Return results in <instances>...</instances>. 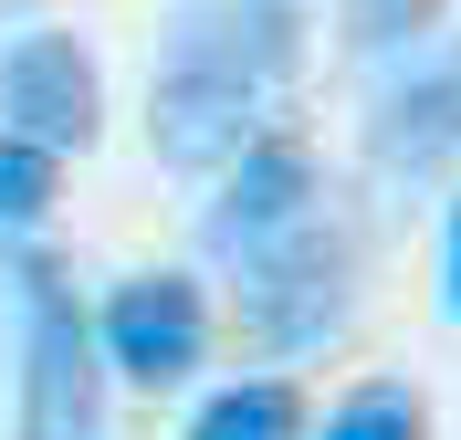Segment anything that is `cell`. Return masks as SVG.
<instances>
[{
  "instance_id": "5b68a950",
  "label": "cell",
  "mask_w": 461,
  "mask_h": 440,
  "mask_svg": "<svg viewBox=\"0 0 461 440\" xmlns=\"http://www.w3.org/2000/svg\"><path fill=\"white\" fill-rule=\"evenodd\" d=\"M95 336H105V367H115V378L178 388L189 367H200V346H210V304H200L189 273H137V283L105 293Z\"/></svg>"
},
{
  "instance_id": "8992f818",
  "label": "cell",
  "mask_w": 461,
  "mask_h": 440,
  "mask_svg": "<svg viewBox=\"0 0 461 440\" xmlns=\"http://www.w3.org/2000/svg\"><path fill=\"white\" fill-rule=\"evenodd\" d=\"M304 220H315V157H304V137L273 126L241 168H221V200L200 210V241L230 252V263H252V252H273V241L304 231Z\"/></svg>"
},
{
  "instance_id": "7a4b0ae2",
  "label": "cell",
  "mask_w": 461,
  "mask_h": 440,
  "mask_svg": "<svg viewBox=\"0 0 461 440\" xmlns=\"http://www.w3.org/2000/svg\"><path fill=\"white\" fill-rule=\"evenodd\" d=\"M22 440H105V336L74 315L53 263H22Z\"/></svg>"
},
{
  "instance_id": "3957f363",
  "label": "cell",
  "mask_w": 461,
  "mask_h": 440,
  "mask_svg": "<svg viewBox=\"0 0 461 440\" xmlns=\"http://www.w3.org/2000/svg\"><path fill=\"white\" fill-rule=\"evenodd\" d=\"M346 293H357V231L346 220H304V231H284L273 252H252L241 263V325H252V346L273 356H304L336 336Z\"/></svg>"
},
{
  "instance_id": "6da1fadb",
  "label": "cell",
  "mask_w": 461,
  "mask_h": 440,
  "mask_svg": "<svg viewBox=\"0 0 461 440\" xmlns=\"http://www.w3.org/2000/svg\"><path fill=\"white\" fill-rule=\"evenodd\" d=\"M304 74V0H178L158 74H147V147L158 168L221 178L273 137V105Z\"/></svg>"
},
{
  "instance_id": "ba28073f",
  "label": "cell",
  "mask_w": 461,
  "mask_h": 440,
  "mask_svg": "<svg viewBox=\"0 0 461 440\" xmlns=\"http://www.w3.org/2000/svg\"><path fill=\"white\" fill-rule=\"evenodd\" d=\"M189 440H304V399H294V378H230L200 399Z\"/></svg>"
},
{
  "instance_id": "8fae6325",
  "label": "cell",
  "mask_w": 461,
  "mask_h": 440,
  "mask_svg": "<svg viewBox=\"0 0 461 440\" xmlns=\"http://www.w3.org/2000/svg\"><path fill=\"white\" fill-rule=\"evenodd\" d=\"M53 147H32V137H0V231H32L42 210H53Z\"/></svg>"
},
{
  "instance_id": "7c38bea8",
  "label": "cell",
  "mask_w": 461,
  "mask_h": 440,
  "mask_svg": "<svg viewBox=\"0 0 461 440\" xmlns=\"http://www.w3.org/2000/svg\"><path fill=\"white\" fill-rule=\"evenodd\" d=\"M451 315H461V210H451Z\"/></svg>"
},
{
  "instance_id": "52a82bcc",
  "label": "cell",
  "mask_w": 461,
  "mask_h": 440,
  "mask_svg": "<svg viewBox=\"0 0 461 440\" xmlns=\"http://www.w3.org/2000/svg\"><path fill=\"white\" fill-rule=\"evenodd\" d=\"M451 147H461V53H440L430 74H409L367 116V168L377 178H430Z\"/></svg>"
},
{
  "instance_id": "277c9868",
  "label": "cell",
  "mask_w": 461,
  "mask_h": 440,
  "mask_svg": "<svg viewBox=\"0 0 461 440\" xmlns=\"http://www.w3.org/2000/svg\"><path fill=\"white\" fill-rule=\"evenodd\" d=\"M105 126V74L74 31H22L0 53V137H32L53 157H85Z\"/></svg>"
},
{
  "instance_id": "9c48e42d",
  "label": "cell",
  "mask_w": 461,
  "mask_h": 440,
  "mask_svg": "<svg viewBox=\"0 0 461 440\" xmlns=\"http://www.w3.org/2000/svg\"><path fill=\"white\" fill-rule=\"evenodd\" d=\"M336 22H346V53H420L451 22V0H336Z\"/></svg>"
},
{
  "instance_id": "30bf717a",
  "label": "cell",
  "mask_w": 461,
  "mask_h": 440,
  "mask_svg": "<svg viewBox=\"0 0 461 440\" xmlns=\"http://www.w3.org/2000/svg\"><path fill=\"white\" fill-rule=\"evenodd\" d=\"M325 440H430V409H420V388H399V378H367L357 399H336Z\"/></svg>"
}]
</instances>
